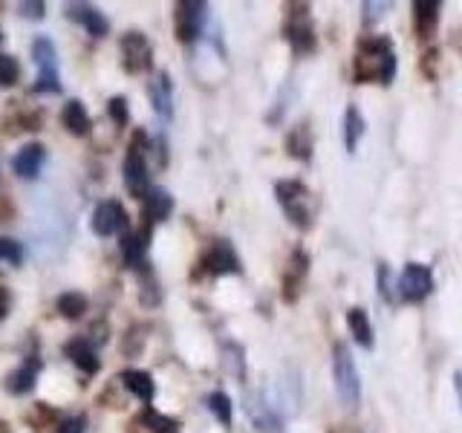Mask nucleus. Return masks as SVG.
Segmentation results:
<instances>
[{"instance_id": "f257e3e1", "label": "nucleus", "mask_w": 462, "mask_h": 433, "mask_svg": "<svg viewBox=\"0 0 462 433\" xmlns=\"http://www.w3.org/2000/svg\"><path fill=\"white\" fill-rule=\"evenodd\" d=\"M393 78H396L393 41L387 35H361L353 55V81L390 87Z\"/></svg>"}, {"instance_id": "f03ea898", "label": "nucleus", "mask_w": 462, "mask_h": 433, "mask_svg": "<svg viewBox=\"0 0 462 433\" xmlns=\"http://www.w3.org/2000/svg\"><path fill=\"white\" fill-rule=\"evenodd\" d=\"M274 197H278V206L283 208L286 220L300 231H310L315 226V214H318V199L300 180H281L274 185Z\"/></svg>"}, {"instance_id": "7ed1b4c3", "label": "nucleus", "mask_w": 462, "mask_h": 433, "mask_svg": "<svg viewBox=\"0 0 462 433\" xmlns=\"http://www.w3.org/2000/svg\"><path fill=\"white\" fill-rule=\"evenodd\" d=\"M332 384H336V396L344 404V410H356L361 404V375L356 370V358L346 344L332 346Z\"/></svg>"}, {"instance_id": "20e7f679", "label": "nucleus", "mask_w": 462, "mask_h": 433, "mask_svg": "<svg viewBox=\"0 0 462 433\" xmlns=\"http://www.w3.org/2000/svg\"><path fill=\"white\" fill-rule=\"evenodd\" d=\"M283 38L289 41L295 55H312L318 47L315 23L310 4H289L286 6V23H283Z\"/></svg>"}, {"instance_id": "39448f33", "label": "nucleus", "mask_w": 462, "mask_h": 433, "mask_svg": "<svg viewBox=\"0 0 462 433\" xmlns=\"http://www.w3.org/2000/svg\"><path fill=\"white\" fill-rule=\"evenodd\" d=\"M433 269L425 263H408L396 281V298L404 303H425L433 292Z\"/></svg>"}, {"instance_id": "423d86ee", "label": "nucleus", "mask_w": 462, "mask_h": 433, "mask_svg": "<svg viewBox=\"0 0 462 433\" xmlns=\"http://www.w3.org/2000/svg\"><path fill=\"white\" fill-rule=\"evenodd\" d=\"M208 21V4L202 0H182L173 6V32L180 43H197Z\"/></svg>"}, {"instance_id": "0eeeda50", "label": "nucleus", "mask_w": 462, "mask_h": 433, "mask_svg": "<svg viewBox=\"0 0 462 433\" xmlns=\"http://www.w3.org/2000/svg\"><path fill=\"white\" fill-rule=\"evenodd\" d=\"M125 182L130 188L134 197H144L148 194V136L139 134L134 136L125 156Z\"/></svg>"}, {"instance_id": "6e6552de", "label": "nucleus", "mask_w": 462, "mask_h": 433, "mask_svg": "<svg viewBox=\"0 0 462 433\" xmlns=\"http://www.w3.org/2000/svg\"><path fill=\"white\" fill-rule=\"evenodd\" d=\"M197 274H211V278H220V274H240L243 266H240V257L235 252V245L228 240H214L208 245V252L199 257L197 263Z\"/></svg>"}, {"instance_id": "1a4fd4ad", "label": "nucleus", "mask_w": 462, "mask_h": 433, "mask_svg": "<svg viewBox=\"0 0 462 433\" xmlns=\"http://www.w3.org/2000/svg\"><path fill=\"white\" fill-rule=\"evenodd\" d=\"M32 58H35V64H38V81H35L32 90L35 93H61L52 41L50 38H35L32 41Z\"/></svg>"}, {"instance_id": "9d476101", "label": "nucleus", "mask_w": 462, "mask_h": 433, "mask_svg": "<svg viewBox=\"0 0 462 433\" xmlns=\"http://www.w3.org/2000/svg\"><path fill=\"white\" fill-rule=\"evenodd\" d=\"M119 50H122V67L130 72V76H142V72H148L153 67L151 41L142 32H125Z\"/></svg>"}, {"instance_id": "9b49d317", "label": "nucleus", "mask_w": 462, "mask_h": 433, "mask_svg": "<svg viewBox=\"0 0 462 433\" xmlns=\"http://www.w3.org/2000/svg\"><path fill=\"white\" fill-rule=\"evenodd\" d=\"M93 235L110 237L116 231H127V214L119 199H105L93 208Z\"/></svg>"}, {"instance_id": "f8f14e48", "label": "nucleus", "mask_w": 462, "mask_h": 433, "mask_svg": "<svg viewBox=\"0 0 462 433\" xmlns=\"http://www.w3.org/2000/svg\"><path fill=\"white\" fill-rule=\"evenodd\" d=\"M245 413H249L252 425L260 433H283V422H281L278 410H274V404L266 401L263 396H249V399H245Z\"/></svg>"}, {"instance_id": "ddd939ff", "label": "nucleus", "mask_w": 462, "mask_h": 433, "mask_svg": "<svg viewBox=\"0 0 462 433\" xmlns=\"http://www.w3.org/2000/svg\"><path fill=\"white\" fill-rule=\"evenodd\" d=\"M307 272H310V254L303 252V249H295L292 257H289L286 274H283V300H286V303L298 300L300 286H303V278H307Z\"/></svg>"}, {"instance_id": "4468645a", "label": "nucleus", "mask_w": 462, "mask_h": 433, "mask_svg": "<svg viewBox=\"0 0 462 433\" xmlns=\"http://www.w3.org/2000/svg\"><path fill=\"white\" fill-rule=\"evenodd\" d=\"M148 96L153 113L159 115V122H171L173 119V84L168 72H156V78L148 84Z\"/></svg>"}, {"instance_id": "2eb2a0df", "label": "nucleus", "mask_w": 462, "mask_h": 433, "mask_svg": "<svg viewBox=\"0 0 462 433\" xmlns=\"http://www.w3.org/2000/svg\"><path fill=\"white\" fill-rule=\"evenodd\" d=\"M67 18L81 23L87 32H90V38H105L110 32V21L90 4H69L67 6Z\"/></svg>"}, {"instance_id": "dca6fc26", "label": "nucleus", "mask_w": 462, "mask_h": 433, "mask_svg": "<svg viewBox=\"0 0 462 433\" xmlns=\"http://www.w3.org/2000/svg\"><path fill=\"white\" fill-rule=\"evenodd\" d=\"M411 9H413V32H416V38L428 41L439 26L442 4H439V0H416Z\"/></svg>"}, {"instance_id": "f3484780", "label": "nucleus", "mask_w": 462, "mask_h": 433, "mask_svg": "<svg viewBox=\"0 0 462 433\" xmlns=\"http://www.w3.org/2000/svg\"><path fill=\"white\" fill-rule=\"evenodd\" d=\"M38 373H41V361L35 358V355H29L23 364L18 367V370H12L9 375H6V382H4V387L9 390L12 396H26L29 390L35 387V382H38Z\"/></svg>"}, {"instance_id": "a211bd4d", "label": "nucleus", "mask_w": 462, "mask_h": 433, "mask_svg": "<svg viewBox=\"0 0 462 433\" xmlns=\"http://www.w3.org/2000/svg\"><path fill=\"white\" fill-rule=\"evenodd\" d=\"M64 353L67 358L76 364L84 375H96L98 367H101V361H98V353H96V346L87 341V338H72L64 344Z\"/></svg>"}, {"instance_id": "6ab92c4d", "label": "nucleus", "mask_w": 462, "mask_h": 433, "mask_svg": "<svg viewBox=\"0 0 462 433\" xmlns=\"http://www.w3.org/2000/svg\"><path fill=\"white\" fill-rule=\"evenodd\" d=\"M43 162H47V151H43V144H26V148H21L18 156H14L12 168L21 180H38Z\"/></svg>"}, {"instance_id": "aec40b11", "label": "nucleus", "mask_w": 462, "mask_h": 433, "mask_svg": "<svg viewBox=\"0 0 462 433\" xmlns=\"http://www.w3.org/2000/svg\"><path fill=\"white\" fill-rule=\"evenodd\" d=\"M315 151V139H312V127L310 122H298L292 130L286 134V153L298 159V162H310Z\"/></svg>"}, {"instance_id": "412c9836", "label": "nucleus", "mask_w": 462, "mask_h": 433, "mask_svg": "<svg viewBox=\"0 0 462 433\" xmlns=\"http://www.w3.org/2000/svg\"><path fill=\"white\" fill-rule=\"evenodd\" d=\"M171 211H173V197L165 188H148V194H144V202H142V220H148L151 226L162 223L168 220Z\"/></svg>"}, {"instance_id": "4be33fe9", "label": "nucleus", "mask_w": 462, "mask_h": 433, "mask_svg": "<svg viewBox=\"0 0 462 433\" xmlns=\"http://www.w3.org/2000/svg\"><path fill=\"white\" fill-rule=\"evenodd\" d=\"M346 329H350L353 341L361 346V350H373V346H375V332H373V324H370V315L361 307L346 309Z\"/></svg>"}, {"instance_id": "5701e85b", "label": "nucleus", "mask_w": 462, "mask_h": 433, "mask_svg": "<svg viewBox=\"0 0 462 433\" xmlns=\"http://www.w3.org/2000/svg\"><path fill=\"white\" fill-rule=\"evenodd\" d=\"M119 382L134 393L142 404H151L156 396V384H153V375L144 373V370H125L119 375Z\"/></svg>"}, {"instance_id": "b1692460", "label": "nucleus", "mask_w": 462, "mask_h": 433, "mask_svg": "<svg viewBox=\"0 0 462 433\" xmlns=\"http://www.w3.org/2000/svg\"><path fill=\"white\" fill-rule=\"evenodd\" d=\"M61 122H64V127L69 130L72 136H87L90 134V127H93V122H90V113L84 110V105L81 101H67L64 105V110H61Z\"/></svg>"}, {"instance_id": "393cba45", "label": "nucleus", "mask_w": 462, "mask_h": 433, "mask_svg": "<svg viewBox=\"0 0 462 433\" xmlns=\"http://www.w3.org/2000/svg\"><path fill=\"white\" fill-rule=\"evenodd\" d=\"M361 136H365V115L356 105H350L344 110V148L346 153H356Z\"/></svg>"}, {"instance_id": "a878e982", "label": "nucleus", "mask_w": 462, "mask_h": 433, "mask_svg": "<svg viewBox=\"0 0 462 433\" xmlns=\"http://www.w3.org/2000/svg\"><path fill=\"white\" fill-rule=\"evenodd\" d=\"M139 425H144V430H151V433H180V419H173V416H165V413H159L153 408H144L142 416H139Z\"/></svg>"}, {"instance_id": "bb28decb", "label": "nucleus", "mask_w": 462, "mask_h": 433, "mask_svg": "<svg viewBox=\"0 0 462 433\" xmlns=\"http://www.w3.org/2000/svg\"><path fill=\"white\" fill-rule=\"evenodd\" d=\"M55 309L61 318H67V321H76V318L87 312V298L81 292H64V295H58Z\"/></svg>"}, {"instance_id": "cd10ccee", "label": "nucleus", "mask_w": 462, "mask_h": 433, "mask_svg": "<svg viewBox=\"0 0 462 433\" xmlns=\"http://www.w3.org/2000/svg\"><path fill=\"white\" fill-rule=\"evenodd\" d=\"M223 367L235 375V379H245V353H243V346L235 344V341H228L223 346Z\"/></svg>"}, {"instance_id": "c85d7f7f", "label": "nucleus", "mask_w": 462, "mask_h": 433, "mask_svg": "<svg viewBox=\"0 0 462 433\" xmlns=\"http://www.w3.org/2000/svg\"><path fill=\"white\" fill-rule=\"evenodd\" d=\"M206 401H208V410L214 413L217 422H220L223 428H231V416H235V408H231L228 393H223V390H214V393Z\"/></svg>"}, {"instance_id": "c756f323", "label": "nucleus", "mask_w": 462, "mask_h": 433, "mask_svg": "<svg viewBox=\"0 0 462 433\" xmlns=\"http://www.w3.org/2000/svg\"><path fill=\"white\" fill-rule=\"evenodd\" d=\"M375 283H379V298L384 303H396V281H393V274H390L387 263L375 266Z\"/></svg>"}, {"instance_id": "7c9ffc66", "label": "nucleus", "mask_w": 462, "mask_h": 433, "mask_svg": "<svg viewBox=\"0 0 462 433\" xmlns=\"http://www.w3.org/2000/svg\"><path fill=\"white\" fill-rule=\"evenodd\" d=\"M21 81V64L14 55H0V87H14Z\"/></svg>"}, {"instance_id": "2f4dec72", "label": "nucleus", "mask_w": 462, "mask_h": 433, "mask_svg": "<svg viewBox=\"0 0 462 433\" xmlns=\"http://www.w3.org/2000/svg\"><path fill=\"white\" fill-rule=\"evenodd\" d=\"M23 260V249H21V243H14L9 237H0V263H12V266H18Z\"/></svg>"}, {"instance_id": "473e14b6", "label": "nucleus", "mask_w": 462, "mask_h": 433, "mask_svg": "<svg viewBox=\"0 0 462 433\" xmlns=\"http://www.w3.org/2000/svg\"><path fill=\"white\" fill-rule=\"evenodd\" d=\"M107 113H110V122L116 127H125L127 124V98L125 96H113L110 105H107Z\"/></svg>"}, {"instance_id": "72a5a7b5", "label": "nucleus", "mask_w": 462, "mask_h": 433, "mask_svg": "<svg viewBox=\"0 0 462 433\" xmlns=\"http://www.w3.org/2000/svg\"><path fill=\"white\" fill-rule=\"evenodd\" d=\"M21 14H23V18H32V21H43V14H47V4H41V0L21 4Z\"/></svg>"}, {"instance_id": "f704fd0d", "label": "nucleus", "mask_w": 462, "mask_h": 433, "mask_svg": "<svg viewBox=\"0 0 462 433\" xmlns=\"http://www.w3.org/2000/svg\"><path fill=\"white\" fill-rule=\"evenodd\" d=\"M361 9L367 12V14H365V21H367V23H373V21H379L382 14H387L390 4H365V6H361Z\"/></svg>"}, {"instance_id": "c9c22d12", "label": "nucleus", "mask_w": 462, "mask_h": 433, "mask_svg": "<svg viewBox=\"0 0 462 433\" xmlns=\"http://www.w3.org/2000/svg\"><path fill=\"white\" fill-rule=\"evenodd\" d=\"M55 433H84V419L81 416H72V419H64L61 425H58Z\"/></svg>"}, {"instance_id": "e433bc0d", "label": "nucleus", "mask_w": 462, "mask_h": 433, "mask_svg": "<svg viewBox=\"0 0 462 433\" xmlns=\"http://www.w3.org/2000/svg\"><path fill=\"white\" fill-rule=\"evenodd\" d=\"M6 312H9V292L4 286H0V321L6 318Z\"/></svg>"}, {"instance_id": "4c0bfd02", "label": "nucleus", "mask_w": 462, "mask_h": 433, "mask_svg": "<svg viewBox=\"0 0 462 433\" xmlns=\"http://www.w3.org/2000/svg\"><path fill=\"white\" fill-rule=\"evenodd\" d=\"M454 387H457V393H459V404H462V373H459V370L454 373Z\"/></svg>"}, {"instance_id": "58836bf2", "label": "nucleus", "mask_w": 462, "mask_h": 433, "mask_svg": "<svg viewBox=\"0 0 462 433\" xmlns=\"http://www.w3.org/2000/svg\"><path fill=\"white\" fill-rule=\"evenodd\" d=\"M0 41H4V32H0Z\"/></svg>"}]
</instances>
